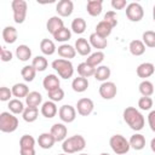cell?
Segmentation results:
<instances>
[{
	"mask_svg": "<svg viewBox=\"0 0 155 155\" xmlns=\"http://www.w3.org/2000/svg\"><path fill=\"white\" fill-rule=\"evenodd\" d=\"M122 116H124V121L130 126L131 130L138 132L144 127L145 119H144L143 114L134 107H127L124 110Z\"/></svg>",
	"mask_w": 155,
	"mask_h": 155,
	"instance_id": "6da1fadb",
	"label": "cell"
},
{
	"mask_svg": "<svg viewBox=\"0 0 155 155\" xmlns=\"http://www.w3.org/2000/svg\"><path fill=\"white\" fill-rule=\"evenodd\" d=\"M86 147V139L81 134H74L62 142V149L65 154L80 153Z\"/></svg>",
	"mask_w": 155,
	"mask_h": 155,
	"instance_id": "7a4b0ae2",
	"label": "cell"
},
{
	"mask_svg": "<svg viewBox=\"0 0 155 155\" xmlns=\"http://www.w3.org/2000/svg\"><path fill=\"white\" fill-rule=\"evenodd\" d=\"M51 67L57 71L62 79H70L74 74V65L69 59L58 58L51 63Z\"/></svg>",
	"mask_w": 155,
	"mask_h": 155,
	"instance_id": "3957f363",
	"label": "cell"
},
{
	"mask_svg": "<svg viewBox=\"0 0 155 155\" xmlns=\"http://www.w3.org/2000/svg\"><path fill=\"white\" fill-rule=\"evenodd\" d=\"M18 127V119L11 111H2L0 114V131L4 133H12Z\"/></svg>",
	"mask_w": 155,
	"mask_h": 155,
	"instance_id": "277c9868",
	"label": "cell"
},
{
	"mask_svg": "<svg viewBox=\"0 0 155 155\" xmlns=\"http://www.w3.org/2000/svg\"><path fill=\"white\" fill-rule=\"evenodd\" d=\"M109 145L116 155H125L130 151V142L122 134H114L109 139Z\"/></svg>",
	"mask_w": 155,
	"mask_h": 155,
	"instance_id": "5b68a950",
	"label": "cell"
},
{
	"mask_svg": "<svg viewBox=\"0 0 155 155\" xmlns=\"http://www.w3.org/2000/svg\"><path fill=\"white\" fill-rule=\"evenodd\" d=\"M12 12H13V21L17 24H22L25 21L27 11H28V4L25 0H13L11 2Z\"/></svg>",
	"mask_w": 155,
	"mask_h": 155,
	"instance_id": "8992f818",
	"label": "cell"
},
{
	"mask_svg": "<svg viewBox=\"0 0 155 155\" xmlns=\"http://www.w3.org/2000/svg\"><path fill=\"white\" fill-rule=\"evenodd\" d=\"M126 16L131 22H139L144 16V10L139 2H130L126 7Z\"/></svg>",
	"mask_w": 155,
	"mask_h": 155,
	"instance_id": "52a82bcc",
	"label": "cell"
},
{
	"mask_svg": "<svg viewBox=\"0 0 155 155\" xmlns=\"http://www.w3.org/2000/svg\"><path fill=\"white\" fill-rule=\"evenodd\" d=\"M59 119L65 124H71L76 119V108L70 104H64L58 109Z\"/></svg>",
	"mask_w": 155,
	"mask_h": 155,
	"instance_id": "ba28073f",
	"label": "cell"
},
{
	"mask_svg": "<svg viewBox=\"0 0 155 155\" xmlns=\"http://www.w3.org/2000/svg\"><path fill=\"white\" fill-rule=\"evenodd\" d=\"M93 109H94V103L91 98L84 97L80 98L76 103V111L81 116H88L90 114H92Z\"/></svg>",
	"mask_w": 155,
	"mask_h": 155,
	"instance_id": "9c48e42d",
	"label": "cell"
},
{
	"mask_svg": "<svg viewBox=\"0 0 155 155\" xmlns=\"http://www.w3.org/2000/svg\"><path fill=\"white\" fill-rule=\"evenodd\" d=\"M98 92L103 99H113L117 93V87L113 81H105L101 84Z\"/></svg>",
	"mask_w": 155,
	"mask_h": 155,
	"instance_id": "30bf717a",
	"label": "cell"
},
{
	"mask_svg": "<svg viewBox=\"0 0 155 155\" xmlns=\"http://www.w3.org/2000/svg\"><path fill=\"white\" fill-rule=\"evenodd\" d=\"M56 11L59 17H69L74 11V4L71 0H61L56 5Z\"/></svg>",
	"mask_w": 155,
	"mask_h": 155,
	"instance_id": "8fae6325",
	"label": "cell"
},
{
	"mask_svg": "<svg viewBox=\"0 0 155 155\" xmlns=\"http://www.w3.org/2000/svg\"><path fill=\"white\" fill-rule=\"evenodd\" d=\"M51 134L53 136L56 142H63L64 139H67V134H68V128L62 122H57L51 127Z\"/></svg>",
	"mask_w": 155,
	"mask_h": 155,
	"instance_id": "7c38bea8",
	"label": "cell"
},
{
	"mask_svg": "<svg viewBox=\"0 0 155 155\" xmlns=\"http://www.w3.org/2000/svg\"><path fill=\"white\" fill-rule=\"evenodd\" d=\"M136 73H137L138 78H140L143 80H147V78H150L155 73V67L150 62H144V63H140L137 67Z\"/></svg>",
	"mask_w": 155,
	"mask_h": 155,
	"instance_id": "4fadbf2b",
	"label": "cell"
},
{
	"mask_svg": "<svg viewBox=\"0 0 155 155\" xmlns=\"http://www.w3.org/2000/svg\"><path fill=\"white\" fill-rule=\"evenodd\" d=\"M64 27V22L63 19L59 17V16H52L48 18L47 23H46V29L50 34H52V36L58 31L61 30L62 28Z\"/></svg>",
	"mask_w": 155,
	"mask_h": 155,
	"instance_id": "5bb4252c",
	"label": "cell"
},
{
	"mask_svg": "<svg viewBox=\"0 0 155 155\" xmlns=\"http://www.w3.org/2000/svg\"><path fill=\"white\" fill-rule=\"evenodd\" d=\"M74 47L80 56H90L91 51H92V46H91L90 41H87V39H85V38H79L75 41Z\"/></svg>",
	"mask_w": 155,
	"mask_h": 155,
	"instance_id": "9a60e30c",
	"label": "cell"
},
{
	"mask_svg": "<svg viewBox=\"0 0 155 155\" xmlns=\"http://www.w3.org/2000/svg\"><path fill=\"white\" fill-rule=\"evenodd\" d=\"M40 111H41V114H42L44 117H46V119H52V117H54L56 114L58 113V109H57V105H56L54 102H52V101H46V102L42 103Z\"/></svg>",
	"mask_w": 155,
	"mask_h": 155,
	"instance_id": "2e32d148",
	"label": "cell"
},
{
	"mask_svg": "<svg viewBox=\"0 0 155 155\" xmlns=\"http://www.w3.org/2000/svg\"><path fill=\"white\" fill-rule=\"evenodd\" d=\"M86 10L90 16L97 17L102 13L103 10V1L102 0H88L86 4Z\"/></svg>",
	"mask_w": 155,
	"mask_h": 155,
	"instance_id": "e0dca14e",
	"label": "cell"
},
{
	"mask_svg": "<svg viewBox=\"0 0 155 155\" xmlns=\"http://www.w3.org/2000/svg\"><path fill=\"white\" fill-rule=\"evenodd\" d=\"M59 85H61V81H59L58 76L54 75V74H48V75H46V76L44 78V80H42V86H44V88H45L47 92L58 88Z\"/></svg>",
	"mask_w": 155,
	"mask_h": 155,
	"instance_id": "ac0fdd59",
	"label": "cell"
},
{
	"mask_svg": "<svg viewBox=\"0 0 155 155\" xmlns=\"http://www.w3.org/2000/svg\"><path fill=\"white\" fill-rule=\"evenodd\" d=\"M54 143H56V140H54L53 136L51 134V132H44L38 138V144L41 149H51Z\"/></svg>",
	"mask_w": 155,
	"mask_h": 155,
	"instance_id": "d6986e66",
	"label": "cell"
},
{
	"mask_svg": "<svg viewBox=\"0 0 155 155\" xmlns=\"http://www.w3.org/2000/svg\"><path fill=\"white\" fill-rule=\"evenodd\" d=\"M57 52L58 54L64 58V59H70V58H74L76 56V50L74 46L69 45V44H62L61 46H58L57 48Z\"/></svg>",
	"mask_w": 155,
	"mask_h": 155,
	"instance_id": "ffe728a7",
	"label": "cell"
},
{
	"mask_svg": "<svg viewBox=\"0 0 155 155\" xmlns=\"http://www.w3.org/2000/svg\"><path fill=\"white\" fill-rule=\"evenodd\" d=\"M17 38H18V31H17V29L15 27L7 25V27H5L2 29V39H4V41L6 44H13V42H16Z\"/></svg>",
	"mask_w": 155,
	"mask_h": 155,
	"instance_id": "44dd1931",
	"label": "cell"
},
{
	"mask_svg": "<svg viewBox=\"0 0 155 155\" xmlns=\"http://www.w3.org/2000/svg\"><path fill=\"white\" fill-rule=\"evenodd\" d=\"M88 41H90V44H91V46H92L93 48H97V51H103V50L107 48V46H108L107 39L101 38V36L97 35L96 33H92V34L90 35Z\"/></svg>",
	"mask_w": 155,
	"mask_h": 155,
	"instance_id": "7402d4cb",
	"label": "cell"
},
{
	"mask_svg": "<svg viewBox=\"0 0 155 155\" xmlns=\"http://www.w3.org/2000/svg\"><path fill=\"white\" fill-rule=\"evenodd\" d=\"M87 87H88V79H86V78L78 76V78H74L71 81V88L78 93L85 92L87 90Z\"/></svg>",
	"mask_w": 155,
	"mask_h": 155,
	"instance_id": "603a6c76",
	"label": "cell"
},
{
	"mask_svg": "<svg viewBox=\"0 0 155 155\" xmlns=\"http://www.w3.org/2000/svg\"><path fill=\"white\" fill-rule=\"evenodd\" d=\"M41 103H42V96H41V93L38 92V91H31V92H29V94L25 97V104H27V107L38 108Z\"/></svg>",
	"mask_w": 155,
	"mask_h": 155,
	"instance_id": "cb8c5ba5",
	"label": "cell"
},
{
	"mask_svg": "<svg viewBox=\"0 0 155 155\" xmlns=\"http://www.w3.org/2000/svg\"><path fill=\"white\" fill-rule=\"evenodd\" d=\"M111 75V70L108 65H99L96 68V71H94V79L98 80V81H102V82H105L108 81V79L110 78Z\"/></svg>",
	"mask_w": 155,
	"mask_h": 155,
	"instance_id": "d4e9b609",
	"label": "cell"
},
{
	"mask_svg": "<svg viewBox=\"0 0 155 155\" xmlns=\"http://www.w3.org/2000/svg\"><path fill=\"white\" fill-rule=\"evenodd\" d=\"M12 94L13 97L21 99V98H25L28 94H29V87L25 85V84H22V82H17L12 87Z\"/></svg>",
	"mask_w": 155,
	"mask_h": 155,
	"instance_id": "484cf974",
	"label": "cell"
},
{
	"mask_svg": "<svg viewBox=\"0 0 155 155\" xmlns=\"http://www.w3.org/2000/svg\"><path fill=\"white\" fill-rule=\"evenodd\" d=\"M128 142H130L131 148L134 149V150H142V149H144V147H145V138H144V136L140 134V133H134V134H132L131 138L128 139Z\"/></svg>",
	"mask_w": 155,
	"mask_h": 155,
	"instance_id": "4316f807",
	"label": "cell"
},
{
	"mask_svg": "<svg viewBox=\"0 0 155 155\" xmlns=\"http://www.w3.org/2000/svg\"><path fill=\"white\" fill-rule=\"evenodd\" d=\"M40 51L45 54V56H52L56 51L57 47L54 45V42L50 39H42L40 41Z\"/></svg>",
	"mask_w": 155,
	"mask_h": 155,
	"instance_id": "83f0119b",
	"label": "cell"
},
{
	"mask_svg": "<svg viewBox=\"0 0 155 155\" xmlns=\"http://www.w3.org/2000/svg\"><path fill=\"white\" fill-rule=\"evenodd\" d=\"M16 57L22 61V62H27L31 58V50L28 45H19L16 47Z\"/></svg>",
	"mask_w": 155,
	"mask_h": 155,
	"instance_id": "f1b7e54d",
	"label": "cell"
},
{
	"mask_svg": "<svg viewBox=\"0 0 155 155\" xmlns=\"http://www.w3.org/2000/svg\"><path fill=\"white\" fill-rule=\"evenodd\" d=\"M128 50L133 56H142L145 52V45L142 40H132L128 45Z\"/></svg>",
	"mask_w": 155,
	"mask_h": 155,
	"instance_id": "f546056e",
	"label": "cell"
},
{
	"mask_svg": "<svg viewBox=\"0 0 155 155\" xmlns=\"http://www.w3.org/2000/svg\"><path fill=\"white\" fill-rule=\"evenodd\" d=\"M104 57H105V54H104L103 51H96V52L91 53V54L87 57L86 63L90 64L91 67L96 68V67H99V65H101V63L104 61Z\"/></svg>",
	"mask_w": 155,
	"mask_h": 155,
	"instance_id": "4dcf8cb0",
	"label": "cell"
},
{
	"mask_svg": "<svg viewBox=\"0 0 155 155\" xmlns=\"http://www.w3.org/2000/svg\"><path fill=\"white\" fill-rule=\"evenodd\" d=\"M86 28H87V23H86V21H85L84 18H81V17L74 18L73 22H71V25H70L71 31L75 33V34H82V33L86 30Z\"/></svg>",
	"mask_w": 155,
	"mask_h": 155,
	"instance_id": "1f68e13d",
	"label": "cell"
},
{
	"mask_svg": "<svg viewBox=\"0 0 155 155\" xmlns=\"http://www.w3.org/2000/svg\"><path fill=\"white\" fill-rule=\"evenodd\" d=\"M76 70H78L79 76H82V78L88 79L90 76H93V75H94L96 68L91 67V65H90V64H87L86 62H82V63H80V64L78 65Z\"/></svg>",
	"mask_w": 155,
	"mask_h": 155,
	"instance_id": "d6a6232c",
	"label": "cell"
},
{
	"mask_svg": "<svg viewBox=\"0 0 155 155\" xmlns=\"http://www.w3.org/2000/svg\"><path fill=\"white\" fill-rule=\"evenodd\" d=\"M111 30H113V28H111V25H109L107 22H104V21H101L97 25H96V34L97 35H99L101 38H103V39H107L110 34H111Z\"/></svg>",
	"mask_w": 155,
	"mask_h": 155,
	"instance_id": "836d02e7",
	"label": "cell"
},
{
	"mask_svg": "<svg viewBox=\"0 0 155 155\" xmlns=\"http://www.w3.org/2000/svg\"><path fill=\"white\" fill-rule=\"evenodd\" d=\"M8 109H10V111H11L12 114L18 115V114H23L25 107H24V103H23L21 99L13 98V99H11V101L8 102Z\"/></svg>",
	"mask_w": 155,
	"mask_h": 155,
	"instance_id": "e575fe53",
	"label": "cell"
},
{
	"mask_svg": "<svg viewBox=\"0 0 155 155\" xmlns=\"http://www.w3.org/2000/svg\"><path fill=\"white\" fill-rule=\"evenodd\" d=\"M39 116V109L38 108H31V107H25L23 114H22V117L25 122H34L36 121Z\"/></svg>",
	"mask_w": 155,
	"mask_h": 155,
	"instance_id": "d590c367",
	"label": "cell"
},
{
	"mask_svg": "<svg viewBox=\"0 0 155 155\" xmlns=\"http://www.w3.org/2000/svg\"><path fill=\"white\" fill-rule=\"evenodd\" d=\"M21 75L23 78V80L25 82H31L34 79H35V75H36V70L35 68L30 64V65H24L22 69H21Z\"/></svg>",
	"mask_w": 155,
	"mask_h": 155,
	"instance_id": "8d00e7d4",
	"label": "cell"
},
{
	"mask_svg": "<svg viewBox=\"0 0 155 155\" xmlns=\"http://www.w3.org/2000/svg\"><path fill=\"white\" fill-rule=\"evenodd\" d=\"M138 90L140 92V94L143 97H150L153 93H154V85L151 81L149 80H143L139 86H138Z\"/></svg>",
	"mask_w": 155,
	"mask_h": 155,
	"instance_id": "74e56055",
	"label": "cell"
},
{
	"mask_svg": "<svg viewBox=\"0 0 155 155\" xmlns=\"http://www.w3.org/2000/svg\"><path fill=\"white\" fill-rule=\"evenodd\" d=\"M31 65L35 68L36 71H45L47 65H48V62L44 56H36V57L33 58Z\"/></svg>",
	"mask_w": 155,
	"mask_h": 155,
	"instance_id": "f35d334b",
	"label": "cell"
},
{
	"mask_svg": "<svg viewBox=\"0 0 155 155\" xmlns=\"http://www.w3.org/2000/svg\"><path fill=\"white\" fill-rule=\"evenodd\" d=\"M71 38V30L68 29L67 27H63L61 30H58L54 35H53V39L58 42H65L68 41L69 39Z\"/></svg>",
	"mask_w": 155,
	"mask_h": 155,
	"instance_id": "ab89813d",
	"label": "cell"
},
{
	"mask_svg": "<svg viewBox=\"0 0 155 155\" xmlns=\"http://www.w3.org/2000/svg\"><path fill=\"white\" fill-rule=\"evenodd\" d=\"M36 140L30 134H23L19 139V149H30L35 147Z\"/></svg>",
	"mask_w": 155,
	"mask_h": 155,
	"instance_id": "60d3db41",
	"label": "cell"
},
{
	"mask_svg": "<svg viewBox=\"0 0 155 155\" xmlns=\"http://www.w3.org/2000/svg\"><path fill=\"white\" fill-rule=\"evenodd\" d=\"M142 41L147 47H155V31L153 30H145L142 34Z\"/></svg>",
	"mask_w": 155,
	"mask_h": 155,
	"instance_id": "b9f144b4",
	"label": "cell"
},
{
	"mask_svg": "<svg viewBox=\"0 0 155 155\" xmlns=\"http://www.w3.org/2000/svg\"><path fill=\"white\" fill-rule=\"evenodd\" d=\"M47 96H48V99L52 101V102H61L63 98H64V91L63 88L58 87L56 90H52L50 92H47Z\"/></svg>",
	"mask_w": 155,
	"mask_h": 155,
	"instance_id": "7bdbcfd3",
	"label": "cell"
},
{
	"mask_svg": "<svg viewBox=\"0 0 155 155\" xmlns=\"http://www.w3.org/2000/svg\"><path fill=\"white\" fill-rule=\"evenodd\" d=\"M103 21L107 22L109 25H111V28L116 27V25H117V15H116V12L113 11V10H111V11H108V12L104 15Z\"/></svg>",
	"mask_w": 155,
	"mask_h": 155,
	"instance_id": "ee69618b",
	"label": "cell"
},
{
	"mask_svg": "<svg viewBox=\"0 0 155 155\" xmlns=\"http://www.w3.org/2000/svg\"><path fill=\"white\" fill-rule=\"evenodd\" d=\"M138 107L140 110H150L153 107V99L150 97H140L138 99Z\"/></svg>",
	"mask_w": 155,
	"mask_h": 155,
	"instance_id": "f6af8a7d",
	"label": "cell"
},
{
	"mask_svg": "<svg viewBox=\"0 0 155 155\" xmlns=\"http://www.w3.org/2000/svg\"><path fill=\"white\" fill-rule=\"evenodd\" d=\"M12 90L6 87V86H2L0 87V101L1 102H10L11 101V97H12Z\"/></svg>",
	"mask_w": 155,
	"mask_h": 155,
	"instance_id": "bcb514c9",
	"label": "cell"
},
{
	"mask_svg": "<svg viewBox=\"0 0 155 155\" xmlns=\"http://www.w3.org/2000/svg\"><path fill=\"white\" fill-rule=\"evenodd\" d=\"M0 57H1L2 62H10L12 59V57H13V53L10 50H7L5 46H2L1 50H0Z\"/></svg>",
	"mask_w": 155,
	"mask_h": 155,
	"instance_id": "7dc6e473",
	"label": "cell"
},
{
	"mask_svg": "<svg viewBox=\"0 0 155 155\" xmlns=\"http://www.w3.org/2000/svg\"><path fill=\"white\" fill-rule=\"evenodd\" d=\"M127 2L126 0H111V7L114 10H124L125 7H127Z\"/></svg>",
	"mask_w": 155,
	"mask_h": 155,
	"instance_id": "c3c4849f",
	"label": "cell"
},
{
	"mask_svg": "<svg viewBox=\"0 0 155 155\" xmlns=\"http://www.w3.org/2000/svg\"><path fill=\"white\" fill-rule=\"evenodd\" d=\"M148 125L153 132H155V110H151L148 114Z\"/></svg>",
	"mask_w": 155,
	"mask_h": 155,
	"instance_id": "681fc988",
	"label": "cell"
},
{
	"mask_svg": "<svg viewBox=\"0 0 155 155\" xmlns=\"http://www.w3.org/2000/svg\"><path fill=\"white\" fill-rule=\"evenodd\" d=\"M19 155H35V149H19Z\"/></svg>",
	"mask_w": 155,
	"mask_h": 155,
	"instance_id": "f907efd6",
	"label": "cell"
},
{
	"mask_svg": "<svg viewBox=\"0 0 155 155\" xmlns=\"http://www.w3.org/2000/svg\"><path fill=\"white\" fill-rule=\"evenodd\" d=\"M150 149H151V151L155 154V138H153V139L150 140Z\"/></svg>",
	"mask_w": 155,
	"mask_h": 155,
	"instance_id": "816d5d0a",
	"label": "cell"
},
{
	"mask_svg": "<svg viewBox=\"0 0 155 155\" xmlns=\"http://www.w3.org/2000/svg\"><path fill=\"white\" fill-rule=\"evenodd\" d=\"M153 19H154V22H155V5L153 6Z\"/></svg>",
	"mask_w": 155,
	"mask_h": 155,
	"instance_id": "f5cc1de1",
	"label": "cell"
},
{
	"mask_svg": "<svg viewBox=\"0 0 155 155\" xmlns=\"http://www.w3.org/2000/svg\"><path fill=\"white\" fill-rule=\"evenodd\" d=\"M99 155H110V154H108V153H101Z\"/></svg>",
	"mask_w": 155,
	"mask_h": 155,
	"instance_id": "db71d44e",
	"label": "cell"
},
{
	"mask_svg": "<svg viewBox=\"0 0 155 155\" xmlns=\"http://www.w3.org/2000/svg\"><path fill=\"white\" fill-rule=\"evenodd\" d=\"M79 155H88V154H85V153H81V154H79Z\"/></svg>",
	"mask_w": 155,
	"mask_h": 155,
	"instance_id": "11a10c76",
	"label": "cell"
},
{
	"mask_svg": "<svg viewBox=\"0 0 155 155\" xmlns=\"http://www.w3.org/2000/svg\"><path fill=\"white\" fill-rule=\"evenodd\" d=\"M58 155H68V154H65V153H63V154H58Z\"/></svg>",
	"mask_w": 155,
	"mask_h": 155,
	"instance_id": "9f6ffc18",
	"label": "cell"
}]
</instances>
